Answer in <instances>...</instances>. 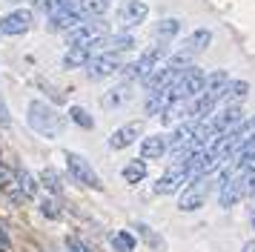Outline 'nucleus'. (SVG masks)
Returning <instances> with one entry per match:
<instances>
[{"label":"nucleus","instance_id":"f257e3e1","mask_svg":"<svg viewBox=\"0 0 255 252\" xmlns=\"http://www.w3.org/2000/svg\"><path fill=\"white\" fill-rule=\"evenodd\" d=\"M26 121H29V126L35 129L40 137H58L60 132H63V118H60L52 106H49L46 101H32L29 103V115H26Z\"/></svg>","mask_w":255,"mask_h":252},{"label":"nucleus","instance_id":"f03ea898","mask_svg":"<svg viewBox=\"0 0 255 252\" xmlns=\"http://www.w3.org/2000/svg\"><path fill=\"white\" fill-rule=\"evenodd\" d=\"M166 57H169V46L166 43H155V46H149L138 60H132V63H127V66H121V75H124L127 80H143L152 69L161 66V60H166Z\"/></svg>","mask_w":255,"mask_h":252},{"label":"nucleus","instance_id":"7ed1b4c3","mask_svg":"<svg viewBox=\"0 0 255 252\" xmlns=\"http://www.w3.org/2000/svg\"><path fill=\"white\" fill-rule=\"evenodd\" d=\"M66 166H69V175L78 183H83V186H92V189H104L101 175L92 169V163L83 158V155H78V152H66Z\"/></svg>","mask_w":255,"mask_h":252},{"label":"nucleus","instance_id":"20e7f679","mask_svg":"<svg viewBox=\"0 0 255 252\" xmlns=\"http://www.w3.org/2000/svg\"><path fill=\"white\" fill-rule=\"evenodd\" d=\"M207 195H209V178H195V181H189V186L184 189V195L178 198V209L181 212H195L201 206L207 204Z\"/></svg>","mask_w":255,"mask_h":252},{"label":"nucleus","instance_id":"39448f33","mask_svg":"<svg viewBox=\"0 0 255 252\" xmlns=\"http://www.w3.org/2000/svg\"><path fill=\"white\" fill-rule=\"evenodd\" d=\"M83 69H86V78L89 80H104L109 75L121 72V57L115 52H98V55L89 57V63Z\"/></svg>","mask_w":255,"mask_h":252},{"label":"nucleus","instance_id":"423d86ee","mask_svg":"<svg viewBox=\"0 0 255 252\" xmlns=\"http://www.w3.org/2000/svg\"><path fill=\"white\" fill-rule=\"evenodd\" d=\"M29 29H32V11L29 9H12L0 17V34L14 37V34H26Z\"/></svg>","mask_w":255,"mask_h":252},{"label":"nucleus","instance_id":"0eeeda50","mask_svg":"<svg viewBox=\"0 0 255 252\" xmlns=\"http://www.w3.org/2000/svg\"><path fill=\"white\" fill-rule=\"evenodd\" d=\"M149 17V6L143 3V0H124L121 3V9H118V20H121V26L124 29H135V26H140V23Z\"/></svg>","mask_w":255,"mask_h":252},{"label":"nucleus","instance_id":"6e6552de","mask_svg":"<svg viewBox=\"0 0 255 252\" xmlns=\"http://www.w3.org/2000/svg\"><path fill=\"white\" fill-rule=\"evenodd\" d=\"M104 32H106L104 23H78L72 32H66V46H86L98 37H104Z\"/></svg>","mask_w":255,"mask_h":252},{"label":"nucleus","instance_id":"1a4fd4ad","mask_svg":"<svg viewBox=\"0 0 255 252\" xmlns=\"http://www.w3.org/2000/svg\"><path fill=\"white\" fill-rule=\"evenodd\" d=\"M140 132H143V124H140V121H129V124L118 126L115 132L109 135V149H127V146H132V143L140 137Z\"/></svg>","mask_w":255,"mask_h":252},{"label":"nucleus","instance_id":"9d476101","mask_svg":"<svg viewBox=\"0 0 255 252\" xmlns=\"http://www.w3.org/2000/svg\"><path fill=\"white\" fill-rule=\"evenodd\" d=\"M169 152V137L166 135H149L140 140V158L143 160H161Z\"/></svg>","mask_w":255,"mask_h":252},{"label":"nucleus","instance_id":"9b49d317","mask_svg":"<svg viewBox=\"0 0 255 252\" xmlns=\"http://www.w3.org/2000/svg\"><path fill=\"white\" fill-rule=\"evenodd\" d=\"M184 183H189L186 172H184V169H178V166H172V169L166 172V175H161V178L155 181V192H158V195H172V192H178Z\"/></svg>","mask_w":255,"mask_h":252},{"label":"nucleus","instance_id":"f8f14e48","mask_svg":"<svg viewBox=\"0 0 255 252\" xmlns=\"http://www.w3.org/2000/svg\"><path fill=\"white\" fill-rule=\"evenodd\" d=\"M227 83H230V75L224 72V69H215V72H209L207 80H204V92L201 95H207L212 101H221V95L227 89Z\"/></svg>","mask_w":255,"mask_h":252},{"label":"nucleus","instance_id":"ddd939ff","mask_svg":"<svg viewBox=\"0 0 255 252\" xmlns=\"http://www.w3.org/2000/svg\"><path fill=\"white\" fill-rule=\"evenodd\" d=\"M192 140H195V121L178 124L175 126V132L169 135V149H172V152H181V149H186Z\"/></svg>","mask_w":255,"mask_h":252},{"label":"nucleus","instance_id":"4468645a","mask_svg":"<svg viewBox=\"0 0 255 252\" xmlns=\"http://www.w3.org/2000/svg\"><path fill=\"white\" fill-rule=\"evenodd\" d=\"M78 23H83V17L78 14V11H60V14H52L49 17V23H46V29L49 32H72Z\"/></svg>","mask_w":255,"mask_h":252},{"label":"nucleus","instance_id":"2eb2a0df","mask_svg":"<svg viewBox=\"0 0 255 252\" xmlns=\"http://www.w3.org/2000/svg\"><path fill=\"white\" fill-rule=\"evenodd\" d=\"M209 43H212V32H209V29H195V32H192V34L184 40L181 52H186L189 57H195L198 52H204Z\"/></svg>","mask_w":255,"mask_h":252},{"label":"nucleus","instance_id":"dca6fc26","mask_svg":"<svg viewBox=\"0 0 255 252\" xmlns=\"http://www.w3.org/2000/svg\"><path fill=\"white\" fill-rule=\"evenodd\" d=\"M112 9V0H78V14L81 17H89V20H98L104 17L106 11Z\"/></svg>","mask_w":255,"mask_h":252},{"label":"nucleus","instance_id":"f3484780","mask_svg":"<svg viewBox=\"0 0 255 252\" xmlns=\"http://www.w3.org/2000/svg\"><path fill=\"white\" fill-rule=\"evenodd\" d=\"M104 43H106L104 52H115V55H121V52L135 49V37H132V32H115V34H109Z\"/></svg>","mask_w":255,"mask_h":252},{"label":"nucleus","instance_id":"a211bd4d","mask_svg":"<svg viewBox=\"0 0 255 252\" xmlns=\"http://www.w3.org/2000/svg\"><path fill=\"white\" fill-rule=\"evenodd\" d=\"M129 98H132V92H129V83H124V86H115V89L104 92V98H101V106H104V109H118V106H124Z\"/></svg>","mask_w":255,"mask_h":252},{"label":"nucleus","instance_id":"6ab92c4d","mask_svg":"<svg viewBox=\"0 0 255 252\" xmlns=\"http://www.w3.org/2000/svg\"><path fill=\"white\" fill-rule=\"evenodd\" d=\"M247 95H250V83H247V80H230L227 89H224V95H221V101L230 106V103H241Z\"/></svg>","mask_w":255,"mask_h":252},{"label":"nucleus","instance_id":"aec40b11","mask_svg":"<svg viewBox=\"0 0 255 252\" xmlns=\"http://www.w3.org/2000/svg\"><path fill=\"white\" fill-rule=\"evenodd\" d=\"M178 32H181V20H178V17H163V20L155 26V40H158V43H169Z\"/></svg>","mask_w":255,"mask_h":252},{"label":"nucleus","instance_id":"412c9836","mask_svg":"<svg viewBox=\"0 0 255 252\" xmlns=\"http://www.w3.org/2000/svg\"><path fill=\"white\" fill-rule=\"evenodd\" d=\"M0 189L9 195L12 201H23V195L17 189V172L6 169V166H0Z\"/></svg>","mask_w":255,"mask_h":252},{"label":"nucleus","instance_id":"4be33fe9","mask_svg":"<svg viewBox=\"0 0 255 252\" xmlns=\"http://www.w3.org/2000/svg\"><path fill=\"white\" fill-rule=\"evenodd\" d=\"M40 183H43V186H46V192L55 195V198L63 192V181H60V172L55 169V166H46V169L40 172Z\"/></svg>","mask_w":255,"mask_h":252},{"label":"nucleus","instance_id":"5701e85b","mask_svg":"<svg viewBox=\"0 0 255 252\" xmlns=\"http://www.w3.org/2000/svg\"><path fill=\"white\" fill-rule=\"evenodd\" d=\"M121 175H124V181H127V183H140L143 178H146V160H143V158H140V160H129Z\"/></svg>","mask_w":255,"mask_h":252},{"label":"nucleus","instance_id":"b1692460","mask_svg":"<svg viewBox=\"0 0 255 252\" xmlns=\"http://www.w3.org/2000/svg\"><path fill=\"white\" fill-rule=\"evenodd\" d=\"M17 189H20L23 198H35L37 195V181L32 178V172H26V169L17 172Z\"/></svg>","mask_w":255,"mask_h":252},{"label":"nucleus","instance_id":"393cba45","mask_svg":"<svg viewBox=\"0 0 255 252\" xmlns=\"http://www.w3.org/2000/svg\"><path fill=\"white\" fill-rule=\"evenodd\" d=\"M109 241H112L115 252H135V235L132 232H115Z\"/></svg>","mask_w":255,"mask_h":252},{"label":"nucleus","instance_id":"a878e982","mask_svg":"<svg viewBox=\"0 0 255 252\" xmlns=\"http://www.w3.org/2000/svg\"><path fill=\"white\" fill-rule=\"evenodd\" d=\"M69 121H75V124L81 126V129H92V126H95L92 115L86 112L83 106H69Z\"/></svg>","mask_w":255,"mask_h":252},{"label":"nucleus","instance_id":"bb28decb","mask_svg":"<svg viewBox=\"0 0 255 252\" xmlns=\"http://www.w3.org/2000/svg\"><path fill=\"white\" fill-rule=\"evenodd\" d=\"M40 215L49 218V221H58L60 218V206H58V201H55V195H46V198L40 201Z\"/></svg>","mask_w":255,"mask_h":252},{"label":"nucleus","instance_id":"cd10ccee","mask_svg":"<svg viewBox=\"0 0 255 252\" xmlns=\"http://www.w3.org/2000/svg\"><path fill=\"white\" fill-rule=\"evenodd\" d=\"M138 232L143 235V241H146V244H152V247H155V250H161V247H163V241L158 238V235H155L146 224H138Z\"/></svg>","mask_w":255,"mask_h":252},{"label":"nucleus","instance_id":"c85d7f7f","mask_svg":"<svg viewBox=\"0 0 255 252\" xmlns=\"http://www.w3.org/2000/svg\"><path fill=\"white\" fill-rule=\"evenodd\" d=\"M66 252H92L78 235H66Z\"/></svg>","mask_w":255,"mask_h":252},{"label":"nucleus","instance_id":"c756f323","mask_svg":"<svg viewBox=\"0 0 255 252\" xmlns=\"http://www.w3.org/2000/svg\"><path fill=\"white\" fill-rule=\"evenodd\" d=\"M12 124V118H9V109H6V103L0 98V126H9Z\"/></svg>","mask_w":255,"mask_h":252},{"label":"nucleus","instance_id":"7c9ffc66","mask_svg":"<svg viewBox=\"0 0 255 252\" xmlns=\"http://www.w3.org/2000/svg\"><path fill=\"white\" fill-rule=\"evenodd\" d=\"M0 250H3V252L12 250V241H9V235H6V229H3V227H0Z\"/></svg>","mask_w":255,"mask_h":252},{"label":"nucleus","instance_id":"2f4dec72","mask_svg":"<svg viewBox=\"0 0 255 252\" xmlns=\"http://www.w3.org/2000/svg\"><path fill=\"white\" fill-rule=\"evenodd\" d=\"M241 252H255V241H247V244H244V250Z\"/></svg>","mask_w":255,"mask_h":252},{"label":"nucleus","instance_id":"473e14b6","mask_svg":"<svg viewBox=\"0 0 255 252\" xmlns=\"http://www.w3.org/2000/svg\"><path fill=\"white\" fill-rule=\"evenodd\" d=\"M250 224H253V229H255V209H253V215H250Z\"/></svg>","mask_w":255,"mask_h":252}]
</instances>
